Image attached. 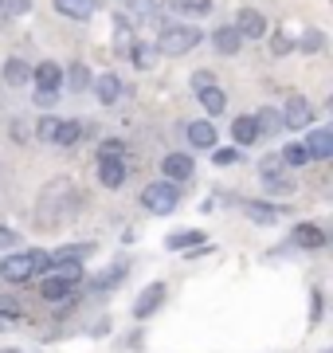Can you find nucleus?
Masks as SVG:
<instances>
[{"mask_svg":"<svg viewBox=\"0 0 333 353\" xmlns=\"http://www.w3.org/2000/svg\"><path fill=\"white\" fill-rule=\"evenodd\" d=\"M200 39H204V36H200L196 28H189V24H173V28H165V32H161V39H157V51L177 59V55H189V51H193L196 43H200Z\"/></svg>","mask_w":333,"mask_h":353,"instance_id":"nucleus-1","label":"nucleus"},{"mask_svg":"<svg viewBox=\"0 0 333 353\" xmlns=\"http://www.w3.org/2000/svg\"><path fill=\"white\" fill-rule=\"evenodd\" d=\"M177 185H169V181H157V185H145V192H141V204H145V212L153 216H169L177 212Z\"/></svg>","mask_w":333,"mask_h":353,"instance_id":"nucleus-2","label":"nucleus"},{"mask_svg":"<svg viewBox=\"0 0 333 353\" xmlns=\"http://www.w3.org/2000/svg\"><path fill=\"white\" fill-rule=\"evenodd\" d=\"M36 275V267H32V255H8V259H0V279L4 283H28V279Z\"/></svg>","mask_w":333,"mask_h":353,"instance_id":"nucleus-3","label":"nucleus"},{"mask_svg":"<svg viewBox=\"0 0 333 353\" xmlns=\"http://www.w3.org/2000/svg\"><path fill=\"white\" fill-rule=\"evenodd\" d=\"M32 79H36V90H39V94H55V90L63 87V67L47 59V63H39L36 71H32Z\"/></svg>","mask_w":333,"mask_h":353,"instance_id":"nucleus-4","label":"nucleus"},{"mask_svg":"<svg viewBox=\"0 0 333 353\" xmlns=\"http://www.w3.org/2000/svg\"><path fill=\"white\" fill-rule=\"evenodd\" d=\"M235 32H239V39H259L263 32H267V20H263V16L255 12V8H239Z\"/></svg>","mask_w":333,"mask_h":353,"instance_id":"nucleus-5","label":"nucleus"},{"mask_svg":"<svg viewBox=\"0 0 333 353\" xmlns=\"http://www.w3.org/2000/svg\"><path fill=\"white\" fill-rule=\"evenodd\" d=\"M161 169H165L169 185H177V181H189V176H193V157H189V153H169L165 161H161Z\"/></svg>","mask_w":333,"mask_h":353,"instance_id":"nucleus-6","label":"nucleus"},{"mask_svg":"<svg viewBox=\"0 0 333 353\" xmlns=\"http://www.w3.org/2000/svg\"><path fill=\"white\" fill-rule=\"evenodd\" d=\"M310 118H314V110L306 106V99H290L286 102V114H282V126L302 130V126H310Z\"/></svg>","mask_w":333,"mask_h":353,"instance_id":"nucleus-7","label":"nucleus"},{"mask_svg":"<svg viewBox=\"0 0 333 353\" xmlns=\"http://www.w3.org/2000/svg\"><path fill=\"white\" fill-rule=\"evenodd\" d=\"M231 138H235V150H244V145H255L259 141V126H255V118H235L231 122Z\"/></svg>","mask_w":333,"mask_h":353,"instance_id":"nucleus-8","label":"nucleus"},{"mask_svg":"<svg viewBox=\"0 0 333 353\" xmlns=\"http://www.w3.org/2000/svg\"><path fill=\"white\" fill-rule=\"evenodd\" d=\"M161 299H165V287H161V283L145 287V294H141L138 303H133V318H149L157 306H161Z\"/></svg>","mask_w":333,"mask_h":353,"instance_id":"nucleus-9","label":"nucleus"},{"mask_svg":"<svg viewBox=\"0 0 333 353\" xmlns=\"http://www.w3.org/2000/svg\"><path fill=\"white\" fill-rule=\"evenodd\" d=\"M98 181H103L106 189L126 185V161H122V157H118V161H98Z\"/></svg>","mask_w":333,"mask_h":353,"instance_id":"nucleus-10","label":"nucleus"},{"mask_svg":"<svg viewBox=\"0 0 333 353\" xmlns=\"http://www.w3.org/2000/svg\"><path fill=\"white\" fill-rule=\"evenodd\" d=\"M306 153H310V157H318V161L333 157V130H314V134H310Z\"/></svg>","mask_w":333,"mask_h":353,"instance_id":"nucleus-11","label":"nucleus"},{"mask_svg":"<svg viewBox=\"0 0 333 353\" xmlns=\"http://www.w3.org/2000/svg\"><path fill=\"white\" fill-rule=\"evenodd\" d=\"M189 141H193L196 150H212V145H216V126H212V122H193V126H189Z\"/></svg>","mask_w":333,"mask_h":353,"instance_id":"nucleus-12","label":"nucleus"},{"mask_svg":"<svg viewBox=\"0 0 333 353\" xmlns=\"http://www.w3.org/2000/svg\"><path fill=\"white\" fill-rule=\"evenodd\" d=\"M87 255H94V243H67L52 255V263H83Z\"/></svg>","mask_w":333,"mask_h":353,"instance_id":"nucleus-13","label":"nucleus"},{"mask_svg":"<svg viewBox=\"0 0 333 353\" xmlns=\"http://www.w3.org/2000/svg\"><path fill=\"white\" fill-rule=\"evenodd\" d=\"M244 212L251 216L255 224H275V220L282 216V208H275V204H263V201H247Z\"/></svg>","mask_w":333,"mask_h":353,"instance_id":"nucleus-14","label":"nucleus"},{"mask_svg":"<svg viewBox=\"0 0 333 353\" xmlns=\"http://www.w3.org/2000/svg\"><path fill=\"white\" fill-rule=\"evenodd\" d=\"M67 87L75 90V94H83V90L90 87V83H94V75H90V67L87 63H75V67H67Z\"/></svg>","mask_w":333,"mask_h":353,"instance_id":"nucleus-15","label":"nucleus"},{"mask_svg":"<svg viewBox=\"0 0 333 353\" xmlns=\"http://www.w3.org/2000/svg\"><path fill=\"white\" fill-rule=\"evenodd\" d=\"M212 43H216V51H219V55H235L244 39H239V32H235V28H219L216 36H212Z\"/></svg>","mask_w":333,"mask_h":353,"instance_id":"nucleus-16","label":"nucleus"},{"mask_svg":"<svg viewBox=\"0 0 333 353\" xmlns=\"http://www.w3.org/2000/svg\"><path fill=\"white\" fill-rule=\"evenodd\" d=\"M28 79H32V67H28L24 59H8V63H4V83H8V87H24Z\"/></svg>","mask_w":333,"mask_h":353,"instance_id":"nucleus-17","label":"nucleus"},{"mask_svg":"<svg viewBox=\"0 0 333 353\" xmlns=\"http://www.w3.org/2000/svg\"><path fill=\"white\" fill-rule=\"evenodd\" d=\"M94 90H98V102H106V106H114L118 94H122V83H118V75H103L98 83H94Z\"/></svg>","mask_w":333,"mask_h":353,"instance_id":"nucleus-18","label":"nucleus"},{"mask_svg":"<svg viewBox=\"0 0 333 353\" xmlns=\"http://www.w3.org/2000/svg\"><path fill=\"white\" fill-rule=\"evenodd\" d=\"M47 275L59 279V283H67V287H75L78 279H83V263H52L47 267Z\"/></svg>","mask_w":333,"mask_h":353,"instance_id":"nucleus-19","label":"nucleus"},{"mask_svg":"<svg viewBox=\"0 0 333 353\" xmlns=\"http://www.w3.org/2000/svg\"><path fill=\"white\" fill-rule=\"evenodd\" d=\"M294 243H298V248H321V243H325V232L314 228V224H302L294 232Z\"/></svg>","mask_w":333,"mask_h":353,"instance_id":"nucleus-20","label":"nucleus"},{"mask_svg":"<svg viewBox=\"0 0 333 353\" xmlns=\"http://www.w3.org/2000/svg\"><path fill=\"white\" fill-rule=\"evenodd\" d=\"M71 290L75 287H67V283H59V279H43V287H39V294H43V299H47V303H63L67 294H71Z\"/></svg>","mask_w":333,"mask_h":353,"instance_id":"nucleus-21","label":"nucleus"},{"mask_svg":"<svg viewBox=\"0 0 333 353\" xmlns=\"http://www.w3.org/2000/svg\"><path fill=\"white\" fill-rule=\"evenodd\" d=\"M200 106H204L208 114H219L224 106H228V94L219 87H208V90H200Z\"/></svg>","mask_w":333,"mask_h":353,"instance_id":"nucleus-22","label":"nucleus"},{"mask_svg":"<svg viewBox=\"0 0 333 353\" xmlns=\"http://www.w3.org/2000/svg\"><path fill=\"white\" fill-rule=\"evenodd\" d=\"M55 8L71 20H87L90 16V0H55Z\"/></svg>","mask_w":333,"mask_h":353,"instance_id":"nucleus-23","label":"nucleus"},{"mask_svg":"<svg viewBox=\"0 0 333 353\" xmlns=\"http://www.w3.org/2000/svg\"><path fill=\"white\" fill-rule=\"evenodd\" d=\"M83 138V122H59L55 130V145H75Z\"/></svg>","mask_w":333,"mask_h":353,"instance_id":"nucleus-24","label":"nucleus"},{"mask_svg":"<svg viewBox=\"0 0 333 353\" xmlns=\"http://www.w3.org/2000/svg\"><path fill=\"white\" fill-rule=\"evenodd\" d=\"M200 243H204V236H200V232H173V236L165 240V248H173V252H177V248H200Z\"/></svg>","mask_w":333,"mask_h":353,"instance_id":"nucleus-25","label":"nucleus"},{"mask_svg":"<svg viewBox=\"0 0 333 353\" xmlns=\"http://www.w3.org/2000/svg\"><path fill=\"white\" fill-rule=\"evenodd\" d=\"M255 126H259V134H275V130H282V114H275L267 106V110L255 114Z\"/></svg>","mask_w":333,"mask_h":353,"instance_id":"nucleus-26","label":"nucleus"},{"mask_svg":"<svg viewBox=\"0 0 333 353\" xmlns=\"http://www.w3.org/2000/svg\"><path fill=\"white\" fill-rule=\"evenodd\" d=\"M177 12H184V16H208V12H212V0H177Z\"/></svg>","mask_w":333,"mask_h":353,"instance_id":"nucleus-27","label":"nucleus"},{"mask_svg":"<svg viewBox=\"0 0 333 353\" xmlns=\"http://www.w3.org/2000/svg\"><path fill=\"white\" fill-rule=\"evenodd\" d=\"M282 161H286V165H306V161H310L306 145H302V141H290V145L282 150Z\"/></svg>","mask_w":333,"mask_h":353,"instance_id":"nucleus-28","label":"nucleus"},{"mask_svg":"<svg viewBox=\"0 0 333 353\" xmlns=\"http://www.w3.org/2000/svg\"><path fill=\"white\" fill-rule=\"evenodd\" d=\"M122 153H126L122 141H103V145H98V161H118Z\"/></svg>","mask_w":333,"mask_h":353,"instance_id":"nucleus-29","label":"nucleus"},{"mask_svg":"<svg viewBox=\"0 0 333 353\" xmlns=\"http://www.w3.org/2000/svg\"><path fill=\"white\" fill-rule=\"evenodd\" d=\"M321 43H325V36H321L318 28H310L306 36L298 39V48H302V51H321Z\"/></svg>","mask_w":333,"mask_h":353,"instance_id":"nucleus-30","label":"nucleus"},{"mask_svg":"<svg viewBox=\"0 0 333 353\" xmlns=\"http://www.w3.org/2000/svg\"><path fill=\"white\" fill-rule=\"evenodd\" d=\"M0 8L8 16H24L28 8H32V0H0Z\"/></svg>","mask_w":333,"mask_h":353,"instance_id":"nucleus-31","label":"nucleus"},{"mask_svg":"<svg viewBox=\"0 0 333 353\" xmlns=\"http://www.w3.org/2000/svg\"><path fill=\"white\" fill-rule=\"evenodd\" d=\"M290 48H294V43H290V36H282V32H275V36H270V51H275V55H286Z\"/></svg>","mask_w":333,"mask_h":353,"instance_id":"nucleus-32","label":"nucleus"},{"mask_svg":"<svg viewBox=\"0 0 333 353\" xmlns=\"http://www.w3.org/2000/svg\"><path fill=\"white\" fill-rule=\"evenodd\" d=\"M55 130H59V118H43V122H39V138L55 141Z\"/></svg>","mask_w":333,"mask_h":353,"instance_id":"nucleus-33","label":"nucleus"},{"mask_svg":"<svg viewBox=\"0 0 333 353\" xmlns=\"http://www.w3.org/2000/svg\"><path fill=\"white\" fill-rule=\"evenodd\" d=\"M193 87H196V94H200V90H208V87H216L212 71H196V75H193Z\"/></svg>","mask_w":333,"mask_h":353,"instance_id":"nucleus-34","label":"nucleus"},{"mask_svg":"<svg viewBox=\"0 0 333 353\" xmlns=\"http://www.w3.org/2000/svg\"><path fill=\"white\" fill-rule=\"evenodd\" d=\"M133 63H138V67H149V63H153V51L145 48V43H138V48H133Z\"/></svg>","mask_w":333,"mask_h":353,"instance_id":"nucleus-35","label":"nucleus"},{"mask_svg":"<svg viewBox=\"0 0 333 353\" xmlns=\"http://www.w3.org/2000/svg\"><path fill=\"white\" fill-rule=\"evenodd\" d=\"M28 255H32V267H36V271H47V267H52V255L39 252V248H36V252H28Z\"/></svg>","mask_w":333,"mask_h":353,"instance_id":"nucleus-36","label":"nucleus"},{"mask_svg":"<svg viewBox=\"0 0 333 353\" xmlns=\"http://www.w3.org/2000/svg\"><path fill=\"white\" fill-rule=\"evenodd\" d=\"M212 161H216V165H235V161H239V150H216Z\"/></svg>","mask_w":333,"mask_h":353,"instance_id":"nucleus-37","label":"nucleus"},{"mask_svg":"<svg viewBox=\"0 0 333 353\" xmlns=\"http://www.w3.org/2000/svg\"><path fill=\"white\" fill-rule=\"evenodd\" d=\"M129 4H133V12L138 16H153V8H157L153 0H129Z\"/></svg>","mask_w":333,"mask_h":353,"instance_id":"nucleus-38","label":"nucleus"},{"mask_svg":"<svg viewBox=\"0 0 333 353\" xmlns=\"http://www.w3.org/2000/svg\"><path fill=\"white\" fill-rule=\"evenodd\" d=\"M12 243H16V232L12 228H0V252H8Z\"/></svg>","mask_w":333,"mask_h":353,"instance_id":"nucleus-39","label":"nucleus"},{"mask_svg":"<svg viewBox=\"0 0 333 353\" xmlns=\"http://www.w3.org/2000/svg\"><path fill=\"white\" fill-rule=\"evenodd\" d=\"M310 314H314V322L321 318V294H318V290H314V306H310Z\"/></svg>","mask_w":333,"mask_h":353,"instance_id":"nucleus-40","label":"nucleus"},{"mask_svg":"<svg viewBox=\"0 0 333 353\" xmlns=\"http://www.w3.org/2000/svg\"><path fill=\"white\" fill-rule=\"evenodd\" d=\"M16 326V318H8V314H0V334H4V330H12Z\"/></svg>","mask_w":333,"mask_h":353,"instance_id":"nucleus-41","label":"nucleus"},{"mask_svg":"<svg viewBox=\"0 0 333 353\" xmlns=\"http://www.w3.org/2000/svg\"><path fill=\"white\" fill-rule=\"evenodd\" d=\"M0 353H20V350H0Z\"/></svg>","mask_w":333,"mask_h":353,"instance_id":"nucleus-42","label":"nucleus"}]
</instances>
